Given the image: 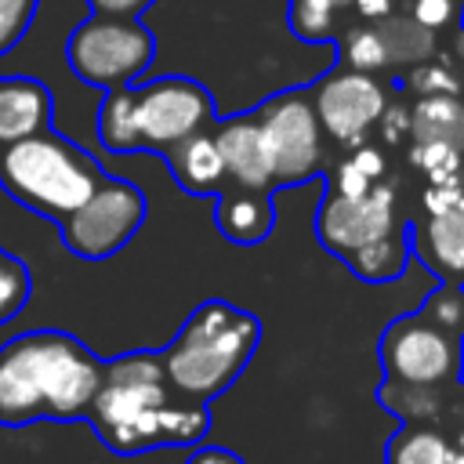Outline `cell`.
Masks as SVG:
<instances>
[{"label": "cell", "mask_w": 464, "mask_h": 464, "mask_svg": "<svg viewBox=\"0 0 464 464\" xmlns=\"http://www.w3.org/2000/svg\"><path fill=\"white\" fill-rule=\"evenodd\" d=\"M334 4H337V7H341V4H352V0H334Z\"/></svg>", "instance_id": "cell-38"}, {"label": "cell", "mask_w": 464, "mask_h": 464, "mask_svg": "<svg viewBox=\"0 0 464 464\" xmlns=\"http://www.w3.org/2000/svg\"><path fill=\"white\" fill-rule=\"evenodd\" d=\"M116 457L160 446H196L210 431V406L181 399L163 373L160 352H127L102 362V384L83 417Z\"/></svg>", "instance_id": "cell-1"}, {"label": "cell", "mask_w": 464, "mask_h": 464, "mask_svg": "<svg viewBox=\"0 0 464 464\" xmlns=\"http://www.w3.org/2000/svg\"><path fill=\"white\" fill-rule=\"evenodd\" d=\"M40 0H0V54H7L14 44L25 40Z\"/></svg>", "instance_id": "cell-28"}, {"label": "cell", "mask_w": 464, "mask_h": 464, "mask_svg": "<svg viewBox=\"0 0 464 464\" xmlns=\"http://www.w3.org/2000/svg\"><path fill=\"white\" fill-rule=\"evenodd\" d=\"M163 152H167V163H170L174 181L185 192L210 196V192H218L225 185V163H221V152L214 145V134L196 130V134L181 138L178 145H170Z\"/></svg>", "instance_id": "cell-14"}, {"label": "cell", "mask_w": 464, "mask_h": 464, "mask_svg": "<svg viewBox=\"0 0 464 464\" xmlns=\"http://www.w3.org/2000/svg\"><path fill=\"white\" fill-rule=\"evenodd\" d=\"M406 257H410V239L406 232H388L359 250H352L348 257H341L362 283H392L406 272Z\"/></svg>", "instance_id": "cell-20"}, {"label": "cell", "mask_w": 464, "mask_h": 464, "mask_svg": "<svg viewBox=\"0 0 464 464\" xmlns=\"http://www.w3.org/2000/svg\"><path fill=\"white\" fill-rule=\"evenodd\" d=\"M257 130H261L272 181L301 185L319 174L323 145H319V120H315V109L308 98H301V94L276 98L257 116Z\"/></svg>", "instance_id": "cell-9"}, {"label": "cell", "mask_w": 464, "mask_h": 464, "mask_svg": "<svg viewBox=\"0 0 464 464\" xmlns=\"http://www.w3.org/2000/svg\"><path fill=\"white\" fill-rule=\"evenodd\" d=\"M348 160H352L366 178H373V181H381V178H384V156H381L373 145H355Z\"/></svg>", "instance_id": "cell-34"}, {"label": "cell", "mask_w": 464, "mask_h": 464, "mask_svg": "<svg viewBox=\"0 0 464 464\" xmlns=\"http://www.w3.org/2000/svg\"><path fill=\"white\" fill-rule=\"evenodd\" d=\"M384 381L450 388L464 381V341L428 323L420 312L399 315L381 337Z\"/></svg>", "instance_id": "cell-6"}, {"label": "cell", "mask_w": 464, "mask_h": 464, "mask_svg": "<svg viewBox=\"0 0 464 464\" xmlns=\"http://www.w3.org/2000/svg\"><path fill=\"white\" fill-rule=\"evenodd\" d=\"M341 51H344L348 69H355V72H377V69L388 65L384 44H381V36H377L373 25H359V29H352V33L341 40Z\"/></svg>", "instance_id": "cell-26"}, {"label": "cell", "mask_w": 464, "mask_h": 464, "mask_svg": "<svg viewBox=\"0 0 464 464\" xmlns=\"http://www.w3.org/2000/svg\"><path fill=\"white\" fill-rule=\"evenodd\" d=\"M145 192L130 181L105 178L69 218L58 221L65 250H72L83 261L112 257L130 243V236L145 221Z\"/></svg>", "instance_id": "cell-7"}, {"label": "cell", "mask_w": 464, "mask_h": 464, "mask_svg": "<svg viewBox=\"0 0 464 464\" xmlns=\"http://www.w3.org/2000/svg\"><path fill=\"white\" fill-rule=\"evenodd\" d=\"M460 7H464V4H457V0H413L410 18L435 33V29L453 25V22L460 18Z\"/></svg>", "instance_id": "cell-30"}, {"label": "cell", "mask_w": 464, "mask_h": 464, "mask_svg": "<svg viewBox=\"0 0 464 464\" xmlns=\"http://www.w3.org/2000/svg\"><path fill=\"white\" fill-rule=\"evenodd\" d=\"M352 4H355L359 18H366V22H381V18L395 14V4H399V0H352Z\"/></svg>", "instance_id": "cell-36"}, {"label": "cell", "mask_w": 464, "mask_h": 464, "mask_svg": "<svg viewBox=\"0 0 464 464\" xmlns=\"http://www.w3.org/2000/svg\"><path fill=\"white\" fill-rule=\"evenodd\" d=\"M214 221L221 228L225 239L232 243H261L272 225H276V207L268 199V192H250V188H236V192H221L218 207H214Z\"/></svg>", "instance_id": "cell-17"}, {"label": "cell", "mask_w": 464, "mask_h": 464, "mask_svg": "<svg viewBox=\"0 0 464 464\" xmlns=\"http://www.w3.org/2000/svg\"><path fill=\"white\" fill-rule=\"evenodd\" d=\"M460 384L450 388H424V384H395V381H381L377 384V402L395 413L399 420H420V424H442L453 413Z\"/></svg>", "instance_id": "cell-18"}, {"label": "cell", "mask_w": 464, "mask_h": 464, "mask_svg": "<svg viewBox=\"0 0 464 464\" xmlns=\"http://www.w3.org/2000/svg\"><path fill=\"white\" fill-rule=\"evenodd\" d=\"M417 312H420L428 323H435L439 330H446V334H453V337L464 341V286L442 283L439 290H431V294L424 297V304H420Z\"/></svg>", "instance_id": "cell-24"}, {"label": "cell", "mask_w": 464, "mask_h": 464, "mask_svg": "<svg viewBox=\"0 0 464 464\" xmlns=\"http://www.w3.org/2000/svg\"><path fill=\"white\" fill-rule=\"evenodd\" d=\"M134 123L141 149L163 152L214 123V102L207 87L188 76H160L145 87H134Z\"/></svg>", "instance_id": "cell-8"}, {"label": "cell", "mask_w": 464, "mask_h": 464, "mask_svg": "<svg viewBox=\"0 0 464 464\" xmlns=\"http://www.w3.org/2000/svg\"><path fill=\"white\" fill-rule=\"evenodd\" d=\"M373 29L384 44L388 65H420L435 54V33L424 29L420 22H413L410 14H388V18L373 22Z\"/></svg>", "instance_id": "cell-21"}, {"label": "cell", "mask_w": 464, "mask_h": 464, "mask_svg": "<svg viewBox=\"0 0 464 464\" xmlns=\"http://www.w3.org/2000/svg\"><path fill=\"white\" fill-rule=\"evenodd\" d=\"M373 185H377V181H373V178H366L352 160H341V163H337V170H334L330 192H334V196H344V199H355V196H366Z\"/></svg>", "instance_id": "cell-31"}, {"label": "cell", "mask_w": 464, "mask_h": 464, "mask_svg": "<svg viewBox=\"0 0 464 464\" xmlns=\"http://www.w3.org/2000/svg\"><path fill=\"white\" fill-rule=\"evenodd\" d=\"M214 145L221 152L225 163V178L236 181V188H250V192H268L272 170H268V156L261 145V130L254 116H239V120H225L214 134Z\"/></svg>", "instance_id": "cell-12"}, {"label": "cell", "mask_w": 464, "mask_h": 464, "mask_svg": "<svg viewBox=\"0 0 464 464\" xmlns=\"http://www.w3.org/2000/svg\"><path fill=\"white\" fill-rule=\"evenodd\" d=\"M450 420H453V424H460V428H464V388H460V392H457V402H453V413H450Z\"/></svg>", "instance_id": "cell-37"}, {"label": "cell", "mask_w": 464, "mask_h": 464, "mask_svg": "<svg viewBox=\"0 0 464 464\" xmlns=\"http://www.w3.org/2000/svg\"><path fill=\"white\" fill-rule=\"evenodd\" d=\"M464 210V181H450V185H428L424 188V214H453Z\"/></svg>", "instance_id": "cell-32"}, {"label": "cell", "mask_w": 464, "mask_h": 464, "mask_svg": "<svg viewBox=\"0 0 464 464\" xmlns=\"http://www.w3.org/2000/svg\"><path fill=\"white\" fill-rule=\"evenodd\" d=\"M312 109L319 127L341 141V145H362V138L370 134V127L384 116V91L370 72H334L326 80L315 83L312 91Z\"/></svg>", "instance_id": "cell-11"}, {"label": "cell", "mask_w": 464, "mask_h": 464, "mask_svg": "<svg viewBox=\"0 0 464 464\" xmlns=\"http://www.w3.org/2000/svg\"><path fill=\"white\" fill-rule=\"evenodd\" d=\"M91 14H105V18H138L141 11L152 7V0H87Z\"/></svg>", "instance_id": "cell-33"}, {"label": "cell", "mask_w": 464, "mask_h": 464, "mask_svg": "<svg viewBox=\"0 0 464 464\" xmlns=\"http://www.w3.org/2000/svg\"><path fill=\"white\" fill-rule=\"evenodd\" d=\"M413 145H450L464 152V102L457 94L420 98L410 112Z\"/></svg>", "instance_id": "cell-19"}, {"label": "cell", "mask_w": 464, "mask_h": 464, "mask_svg": "<svg viewBox=\"0 0 464 464\" xmlns=\"http://www.w3.org/2000/svg\"><path fill=\"white\" fill-rule=\"evenodd\" d=\"M102 362L65 330H25L0 344V428L83 420Z\"/></svg>", "instance_id": "cell-2"}, {"label": "cell", "mask_w": 464, "mask_h": 464, "mask_svg": "<svg viewBox=\"0 0 464 464\" xmlns=\"http://www.w3.org/2000/svg\"><path fill=\"white\" fill-rule=\"evenodd\" d=\"M410 80V87L417 91V94H424V98H431V94H457L460 91V80H457V72L446 65V62H420V65H413V72L406 76Z\"/></svg>", "instance_id": "cell-29"}, {"label": "cell", "mask_w": 464, "mask_h": 464, "mask_svg": "<svg viewBox=\"0 0 464 464\" xmlns=\"http://www.w3.org/2000/svg\"><path fill=\"white\" fill-rule=\"evenodd\" d=\"M395 228H399V210H395V188L388 181H377L366 196H355V199L330 192L315 214V236L337 257H348L352 250Z\"/></svg>", "instance_id": "cell-10"}, {"label": "cell", "mask_w": 464, "mask_h": 464, "mask_svg": "<svg viewBox=\"0 0 464 464\" xmlns=\"http://www.w3.org/2000/svg\"><path fill=\"white\" fill-rule=\"evenodd\" d=\"M29 294H33L29 265L18 254H11V250L0 246V326L11 323L25 308Z\"/></svg>", "instance_id": "cell-23"}, {"label": "cell", "mask_w": 464, "mask_h": 464, "mask_svg": "<svg viewBox=\"0 0 464 464\" xmlns=\"http://www.w3.org/2000/svg\"><path fill=\"white\" fill-rule=\"evenodd\" d=\"M384 464H464V457L453 442L450 420L442 424L402 420L384 446Z\"/></svg>", "instance_id": "cell-16"}, {"label": "cell", "mask_w": 464, "mask_h": 464, "mask_svg": "<svg viewBox=\"0 0 464 464\" xmlns=\"http://www.w3.org/2000/svg\"><path fill=\"white\" fill-rule=\"evenodd\" d=\"M156 54L152 33L138 18H83L65 40V62L76 80L98 91L130 87Z\"/></svg>", "instance_id": "cell-5"}, {"label": "cell", "mask_w": 464, "mask_h": 464, "mask_svg": "<svg viewBox=\"0 0 464 464\" xmlns=\"http://www.w3.org/2000/svg\"><path fill=\"white\" fill-rule=\"evenodd\" d=\"M410 160H413L417 170L428 174L431 185L460 181V149H450V145H413Z\"/></svg>", "instance_id": "cell-27"}, {"label": "cell", "mask_w": 464, "mask_h": 464, "mask_svg": "<svg viewBox=\"0 0 464 464\" xmlns=\"http://www.w3.org/2000/svg\"><path fill=\"white\" fill-rule=\"evenodd\" d=\"M98 141L109 152H134L141 149L138 123H134V87L105 91L98 105Z\"/></svg>", "instance_id": "cell-22"}, {"label": "cell", "mask_w": 464, "mask_h": 464, "mask_svg": "<svg viewBox=\"0 0 464 464\" xmlns=\"http://www.w3.org/2000/svg\"><path fill=\"white\" fill-rule=\"evenodd\" d=\"M334 14L337 4L334 0H290V29L301 40H330L334 36Z\"/></svg>", "instance_id": "cell-25"}, {"label": "cell", "mask_w": 464, "mask_h": 464, "mask_svg": "<svg viewBox=\"0 0 464 464\" xmlns=\"http://www.w3.org/2000/svg\"><path fill=\"white\" fill-rule=\"evenodd\" d=\"M257 337L261 323L250 312L228 301H203L185 319L178 337L160 352L167 384L181 399L210 406V399L232 388V381L246 370Z\"/></svg>", "instance_id": "cell-3"}, {"label": "cell", "mask_w": 464, "mask_h": 464, "mask_svg": "<svg viewBox=\"0 0 464 464\" xmlns=\"http://www.w3.org/2000/svg\"><path fill=\"white\" fill-rule=\"evenodd\" d=\"M457 4H464V0H457Z\"/></svg>", "instance_id": "cell-39"}, {"label": "cell", "mask_w": 464, "mask_h": 464, "mask_svg": "<svg viewBox=\"0 0 464 464\" xmlns=\"http://www.w3.org/2000/svg\"><path fill=\"white\" fill-rule=\"evenodd\" d=\"M413 246L442 283L464 286V210L428 218Z\"/></svg>", "instance_id": "cell-15"}, {"label": "cell", "mask_w": 464, "mask_h": 464, "mask_svg": "<svg viewBox=\"0 0 464 464\" xmlns=\"http://www.w3.org/2000/svg\"><path fill=\"white\" fill-rule=\"evenodd\" d=\"M54 98L33 76H0V145L51 130Z\"/></svg>", "instance_id": "cell-13"}, {"label": "cell", "mask_w": 464, "mask_h": 464, "mask_svg": "<svg viewBox=\"0 0 464 464\" xmlns=\"http://www.w3.org/2000/svg\"><path fill=\"white\" fill-rule=\"evenodd\" d=\"M185 464H246V460L225 446H203V450H192V457Z\"/></svg>", "instance_id": "cell-35"}, {"label": "cell", "mask_w": 464, "mask_h": 464, "mask_svg": "<svg viewBox=\"0 0 464 464\" xmlns=\"http://www.w3.org/2000/svg\"><path fill=\"white\" fill-rule=\"evenodd\" d=\"M105 178L102 163L58 130L0 145V188L51 221L69 218Z\"/></svg>", "instance_id": "cell-4"}]
</instances>
